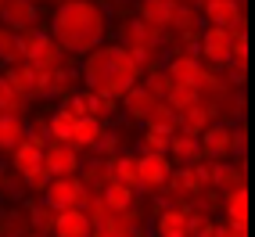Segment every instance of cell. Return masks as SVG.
<instances>
[{
	"label": "cell",
	"instance_id": "1",
	"mask_svg": "<svg viewBox=\"0 0 255 237\" xmlns=\"http://www.w3.org/2000/svg\"><path fill=\"white\" fill-rule=\"evenodd\" d=\"M108 11L97 4V0H72V4L54 7V18H50V32L65 54H83L87 58L94 47H101L108 40Z\"/></svg>",
	"mask_w": 255,
	"mask_h": 237
},
{
	"label": "cell",
	"instance_id": "2",
	"mask_svg": "<svg viewBox=\"0 0 255 237\" xmlns=\"http://www.w3.org/2000/svg\"><path fill=\"white\" fill-rule=\"evenodd\" d=\"M140 76H144V69L133 61L129 50H123L119 43H108V40L83 58V83H87L83 90H90L97 97L123 101V94L137 87Z\"/></svg>",
	"mask_w": 255,
	"mask_h": 237
},
{
	"label": "cell",
	"instance_id": "3",
	"mask_svg": "<svg viewBox=\"0 0 255 237\" xmlns=\"http://www.w3.org/2000/svg\"><path fill=\"white\" fill-rule=\"evenodd\" d=\"M119 47L123 50H129L133 54V61L140 65L144 72H151L158 65V58H162V32H155L151 25H144L140 18H123V25H119Z\"/></svg>",
	"mask_w": 255,
	"mask_h": 237
},
{
	"label": "cell",
	"instance_id": "4",
	"mask_svg": "<svg viewBox=\"0 0 255 237\" xmlns=\"http://www.w3.org/2000/svg\"><path fill=\"white\" fill-rule=\"evenodd\" d=\"M18 54L36 72H50V69H58V65H65V50L50 40L47 32H40V29L18 32Z\"/></svg>",
	"mask_w": 255,
	"mask_h": 237
},
{
	"label": "cell",
	"instance_id": "5",
	"mask_svg": "<svg viewBox=\"0 0 255 237\" xmlns=\"http://www.w3.org/2000/svg\"><path fill=\"white\" fill-rule=\"evenodd\" d=\"M198 151L205 162H230L237 155V129L230 122H212L205 133H198Z\"/></svg>",
	"mask_w": 255,
	"mask_h": 237
},
{
	"label": "cell",
	"instance_id": "6",
	"mask_svg": "<svg viewBox=\"0 0 255 237\" xmlns=\"http://www.w3.org/2000/svg\"><path fill=\"white\" fill-rule=\"evenodd\" d=\"M43 205L54 209V212H65V209H83V201H87V187H83L79 176H54L47 180L43 187Z\"/></svg>",
	"mask_w": 255,
	"mask_h": 237
},
{
	"label": "cell",
	"instance_id": "7",
	"mask_svg": "<svg viewBox=\"0 0 255 237\" xmlns=\"http://www.w3.org/2000/svg\"><path fill=\"white\" fill-rule=\"evenodd\" d=\"M198 50H201L205 69H227L230 65V29L205 25L198 32Z\"/></svg>",
	"mask_w": 255,
	"mask_h": 237
},
{
	"label": "cell",
	"instance_id": "8",
	"mask_svg": "<svg viewBox=\"0 0 255 237\" xmlns=\"http://www.w3.org/2000/svg\"><path fill=\"white\" fill-rule=\"evenodd\" d=\"M201 11L205 25H219V29H245V7L241 0H191Z\"/></svg>",
	"mask_w": 255,
	"mask_h": 237
},
{
	"label": "cell",
	"instance_id": "9",
	"mask_svg": "<svg viewBox=\"0 0 255 237\" xmlns=\"http://www.w3.org/2000/svg\"><path fill=\"white\" fill-rule=\"evenodd\" d=\"M162 72L169 76L173 87H191V90H198V87H201V76H205V65H201L191 50H180V54H173V58L165 61Z\"/></svg>",
	"mask_w": 255,
	"mask_h": 237
},
{
	"label": "cell",
	"instance_id": "10",
	"mask_svg": "<svg viewBox=\"0 0 255 237\" xmlns=\"http://www.w3.org/2000/svg\"><path fill=\"white\" fill-rule=\"evenodd\" d=\"M43 169H47L50 180H54V176H76L83 169V158H79V151L72 144H54V140H50L43 147Z\"/></svg>",
	"mask_w": 255,
	"mask_h": 237
},
{
	"label": "cell",
	"instance_id": "11",
	"mask_svg": "<svg viewBox=\"0 0 255 237\" xmlns=\"http://www.w3.org/2000/svg\"><path fill=\"white\" fill-rule=\"evenodd\" d=\"M169 173H173V162H169L165 155H147V151L137 155V183H140V191L165 187Z\"/></svg>",
	"mask_w": 255,
	"mask_h": 237
},
{
	"label": "cell",
	"instance_id": "12",
	"mask_svg": "<svg viewBox=\"0 0 255 237\" xmlns=\"http://www.w3.org/2000/svg\"><path fill=\"white\" fill-rule=\"evenodd\" d=\"M151 227H155V237H191V216L180 205H162L151 216Z\"/></svg>",
	"mask_w": 255,
	"mask_h": 237
},
{
	"label": "cell",
	"instance_id": "13",
	"mask_svg": "<svg viewBox=\"0 0 255 237\" xmlns=\"http://www.w3.org/2000/svg\"><path fill=\"white\" fill-rule=\"evenodd\" d=\"M205 29V18L194 4H176L173 7V22H169V32H176L183 43H198V32Z\"/></svg>",
	"mask_w": 255,
	"mask_h": 237
},
{
	"label": "cell",
	"instance_id": "14",
	"mask_svg": "<svg viewBox=\"0 0 255 237\" xmlns=\"http://www.w3.org/2000/svg\"><path fill=\"white\" fill-rule=\"evenodd\" d=\"M0 18H4V25L14 29V32H29V29H36L40 11L32 7L29 0H4V7H0Z\"/></svg>",
	"mask_w": 255,
	"mask_h": 237
},
{
	"label": "cell",
	"instance_id": "15",
	"mask_svg": "<svg viewBox=\"0 0 255 237\" xmlns=\"http://www.w3.org/2000/svg\"><path fill=\"white\" fill-rule=\"evenodd\" d=\"M173 7H176V4H169V0H140V4H137V18L165 36V32H169V22H173Z\"/></svg>",
	"mask_w": 255,
	"mask_h": 237
},
{
	"label": "cell",
	"instance_id": "16",
	"mask_svg": "<svg viewBox=\"0 0 255 237\" xmlns=\"http://www.w3.org/2000/svg\"><path fill=\"white\" fill-rule=\"evenodd\" d=\"M54 237H90L94 227H90V219L83 209H65L54 216V230H50Z\"/></svg>",
	"mask_w": 255,
	"mask_h": 237
},
{
	"label": "cell",
	"instance_id": "17",
	"mask_svg": "<svg viewBox=\"0 0 255 237\" xmlns=\"http://www.w3.org/2000/svg\"><path fill=\"white\" fill-rule=\"evenodd\" d=\"M0 76H4L11 87H14V94H22L25 101L36 97V69H32L29 61H22V58H18V61H11Z\"/></svg>",
	"mask_w": 255,
	"mask_h": 237
},
{
	"label": "cell",
	"instance_id": "18",
	"mask_svg": "<svg viewBox=\"0 0 255 237\" xmlns=\"http://www.w3.org/2000/svg\"><path fill=\"white\" fill-rule=\"evenodd\" d=\"M245 187V173L237 169L234 162H212V180H209V191H223V198L230 191H241Z\"/></svg>",
	"mask_w": 255,
	"mask_h": 237
},
{
	"label": "cell",
	"instance_id": "19",
	"mask_svg": "<svg viewBox=\"0 0 255 237\" xmlns=\"http://www.w3.org/2000/svg\"><path fill=\"white\" fill-rule=\"evenodd\" d=\"M105 137V122H101V118H76V129H72V147L76 151H94L97 147V140Z\"/></svg>",
	"mask_w": 255,
	"mask_h": 237
},
{
	"label": "cell",
	"instance_id": "20",
	"mask_svg": "<svg viewBox=\"0 0 255 237\" xmlns=\"http://www.w3.org/2000/svg\"><path fill=\"white\" fill-rule=\"evenodd\" d=\"M119 105H123V112H126V118H133V122H140L144 126V118H147V112H151V105H155V97H151L140 83L133 90H126L123 94V101H119Z\"/></svg>",
	"mask_w": 255,
	"mask_h": 237
},
{
	"label": "cell",
	"instance_id": "21",
	"mask_svg": "<svg viewBox=\"0 0 255 237\" xmlns=\"http://www.w3.org/2000/svg\"><path fill=\"white\" fill-rule=\"evenodd\" d=\"M108 176L115 183H123V187H129V191H140V183H137V155H112L108 158Z\"/></svg>",
	"mask_w": 255,
	"mask_h": 237
},
{
	"label": "cell",
	"instance_id": "22",
	"mask_svg": "<svg viewBox=\"0 0 255 237\" xmlns=\"http://www.w3.org/2000/svg\"><path fill=\"white\" fill-rule=\"evenodd\" d=\"M169 162H180V165H191V162H198L201 158V151H198V137L194 133H173V140H169V155H165Z\"/></svg>",
	"mask_w": 255,
	"mask_h": 237
},
{
	"label": "cell",
	"instance_id": "23",
	"mask_svg": "<svg viewBox=\"0 0 255 237\" xmlns=\"http://www.w3.org/2000/svg\"><path fill=\"white\" fill-rule=\"evenodd\" d=\"M216 122V115H212V108L205 105V101H198V105L194 108H187L183 115H180V122H176V129L180 133H194V137H198V133H205L209 126Z\"/></svg>",
	"mask_w": 255,
	"mask_h": 237
},
{
	"label": "cell",
	"instance_id": "24",
	"mask_svg": "<svg viewBox=\"0 0 255 237\" xmlns=\"http://www.w3.org/2000/svg\"><path fill=\"white\" fill-rule=\"evenodd\" d=\"M11 165H14V173L18 176H25V173H32L36 165H43V147L36 144V140H22L18 147L11 151Z\"/></svg>",
	"mask_w": 255,
	"mask_h": 237
},
{
	"label": "cell",
	"instance_id": "25",
	"mask_svg": "<svg viewBox=\"0 0 255 237\" xmlns=\"http://www.w3.org/2000/svg\"><path fill=\"white\" fill-rule=\"evenodd\" d=\"M22 140H25V118L0 115V155H11Z\"/></svg>",
	"mask_w": 255,
	"mask_h": 237
},
{
	"label": "cell",
	"instance_id": "26",
	"mask_svg": "<svg viewBox=\"0 0 255 237\" xmlns=\"http://www.w3.org/2000/svg\"><path fill=\"white\" fill-rule=\"evenodd\" d=\"M137 194L140 191H129V187H123V183H115V180L101 187V201H105L112 212H129L133 205H137Z\"/></svg>",
	"mask_w": 255,
	"mask_h": 237
},
{
	"label": "cell",
	"instance_id": "27",
	"mask_svg": "<svg viewBox=\"0 0 255 237\" xmlns=\"http://www.w3.org/2000/svg\"><path fill=\"white\" fill-rule=\"evenodd\" d=\"M223 216H227V223H234V227H248V187L230 191L223 198Z\"/></svg>",
	"mask_w": 255,
	"mask_h": 237
},
{
	"label": "cell",
	"instance_id": "28",
	"mask_svg": "<svg viewBox=\"0 0 255 237\" xmlns=\"http://www.w3.org/2000/svg\"><path fill=\"white\" fill-rule=\"evenodd\" d=\"M176 129H162V126H144L140 133V147L147 155H169V140H173Z\"/></svg>",
	"mask_w": 255,
	"mask_h": 237
},
{
	"label": "cell",
	"instance_id": "29",
	"mask_svg": "<svg viewBox=\"0 0 255 237\" xmlns=\"http://www.w3.org/2000/svg\"><path fill=\"white\" fill-rule=\"evenodd\" d=\"M72 129H76V118L65 112V108H58L54 115L47 118V137L54 140V144H69L72 140Z\"/></svg>",
	"mask_w": 255,
	"mask_h": 237
},
{
	"label": "cell",
	"instance_id": "30",
	"mask_svg": "<svg viewBox=\"0 0 255 237\" xmlns=\"http://www.w3.org/2000/svg\"><path fill=\"white\" fill-rule=\"evenodd\" d=\"M25 112H29V101L22 94H14V87L0 76V115H18V118H25Z\"/></svg>",
	"mask_w": 255,
	"mask_h": 237
},
{
	"label": "cell",
	"instance_id": "31",
	"mask_svg": "<svg viewBox=\"0 0 255 237\" xmlns=\"http://www.w3.org/2000/svg\"><path fill=\"white\" fill-rule=\"evenodd\" d=\"M65 112H69L72 118H94V94L90 90H72L69 97H65V105H61Z\"/></svg>",
	"mask_w": 255,
	"mask_h": 237
},
{
	"label": "cell",
	"instance_id": "32",
	"mask_svg": "<svg viewBox=\"0 0 255 237\" xmlns=\"http://www.w3.org/2000/svg\"><path fill=\"white\" fill-rule=\"evenodd\" d=\"M176 112L165 105V101H155L151 105V112H147V118H144V126H162V129H176Z\"/></svg>",
	"mask_w": 255,
	"mask_h": 237
},
{
	"label": "cell",
	"instance_id": "33",
	"mask_svg": "<svg viewBox=\"0 0 255 237\" xmlns=\"http://www.w3.org/2000/svg\"><path fill=\"white\" fill-rule=\"evenodd\" d=\"M22 54H18V32L14 29H7V25H0V65H7L11 61H18Z\"/></svg>",
	"mask_w": 255,
	"mask_h": 237
},
{
	"label": "cell",
	"instance_id": "34",
	"mask_svg": "<svg viewBox=\"0 0 255 237\" xmlns=\"http://www.w3.org/2000/svg\"><path fill=\"white\" fill-rule=\"evenodd\" d=\"M54 216H58V212H54V209H47L43 201H40V205H32V209H29V227L36 230V234H47V237H50V230H54Z\"/></svg>",
	"mask_w": 255,
	"mask_h": 237
},
{
	"label": "cell",
	"instance_id": "35",
	"mask_svg": "<svg viewBox=\"0 0 255 237\" xmlns=\"http://www.w3.org/2000/svg\"><path fill=\"white\" fill-rule=\"evenodd\" d=\"M18 180L25 183L29 191L43 194V187H47V180H50V176H47V169H43V165H36V169H32V173H25V176H18Z\"/></svg>",
	"mask_w": 255,
	"mask_h": 237
},
{
	"label": "cell",
	"instance_id": "36",
	"mask_svg": "<svg viewBox=\"0 0 255 237\" xmlns=\"http://www.w3.org/2000/svg\"><path fill=\"white\" fill-rule=\"evenodd\" d=\"M97 4H101V7H105V11H108V7H123V4H126V0H97Z\"/></svg>",
	"mask_w": 255,
	"mask_h": 237
},
{
	"label": "cell",
	"instance_id": "37",
	"mask_svg": "<svg viewBox=\"0 0 255 237\" xmlns=\"http://www.w3.org/2000/svg\"><path fill=\"white\" fill-rule=\"evenodd\" d=\"M90 237H119V234H105V230H94Z\"/></svg>",
	"mask_w": 255,
	"mask_h": 237
},
{
	"label": "cell",
	"instance_id": "38",
	"mask_svg": "<svg viewBox=\"0 0 255 237\" xmlns=\"http://www.w3.org/2000/svg\"><path fill=\"white\" fill-rule=\"evenodd\" d=\"M47 4H54V7H61V4H72V0H47Z\"/></svg>",
	"mask_w": 255,
	"mask_h": 237
},
{
	"label": "cell",
	"instance_id": "39",
	"mask_svg": "<svg viewBox=\"0 0 255 237\" xmlns=\"http://www.w3.org/2000/svg\"><path fill=\"white\" fill-rule=\"evenodd\" d=\"M0 191H4V162H0Z\"/></svg>",
	"mask_w": 255,
	"mask_h": 237
},
{
	"label": "cell",
	"instance_id": "40",
	"mask_svg": "<svg viewBox=\"0 0 255 237\" xmlns=\"http://www.w3.org/2000/svg\"><path fill=\"white\" fill-rule=\"evenodd\" d=\"M22 237H47V234H36V230H29V234H22Z\"/></svg>",
	"mask_w": 255,
	"mask_h": 237
},
{
	"label": "cell",
	"instance_id": "41",
	"mask_svg": "<svg viewBox=\"0 0 255 237\" xmlns=\"http://www.w3.org/2000/svg\"><path fill=\"white\" fill-rule=\"evenodd\" d=\"M29 4H32V7H40V4H47V0H29Z\"/></svg>",
	"mask_w": 255,
	"mask_h": 237
},
{
	"label": "cell",
	"instance_id": "42",
	"mask_svg": "<svg viewBox=\"0 0 255 237\" xmlns=\"http://www.w3.org/2000/svg\"><path fill=\"white\" fill-rule=\"evenodd\" d=\"M169 4H191V0H169Z\"/></svg>",
	"mask_w": 255,
	"mask_h": 237
},
{
	"label": "cell",
	"instance_id": "43",
	"mask_svg": "<svg viewBox=\"0 0 255 237\" xmlns=\"http://www.w3.org/2000/svg\"><path fill=\"white\" fill-rule=\"evenodd\" d=\"M0 7H4V0H0Z\"/></svg>",
	"mask_w": 255,
	"mask_h": 237
}]
</instances>
